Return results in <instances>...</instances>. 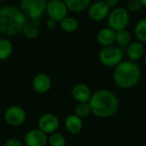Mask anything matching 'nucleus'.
<instances>
[{
  "label": "nucleus",
  "instance_id": "21",
  "mask_svg": "<svg viewBox=\"0 0 146 146\" xmlns=\"http://www.w3.org/2000/svg\"><path fill=\"white\" fill-rule=\"evenodd\" d=\"M132 40V36L129 31L126 29H121L115 32V43L121 47H127Z\"/></svg>",
  "mask_w": 146,
  "mask_h": 146
},
{
  "label": "nucleus",
  "instance_id": "3",
  "mask_svg": "<svg viewBox=\"0 0 146 146\" xmlns=\"http://www.w3.org/2000/svg\"><path fill=\"white\" fill-rule=\"evenodd\" d=\"M142 76L139 65L130 60L122 61L114 70L113 80L115 84L121 89H130L137 86Z\"/></svg>",
  "mask_w": 146,
  "mask_h": 146
},
{
  "label": "nucleus",
  "instance_id": "20",
  "mask_svg": "<svg viewBox=\"0 0 146 146\" xmlns=\"http://www.w3.org/2000/svg\"><path fill=\"white\" fill-rule=\"evenodd\" d=\"M134 35L138 41L146 43V18L139 20L134 27Z\"/></svg>",
  "mask_w": 146,
  "mask_h": 146
},
{
  "label": "nucleus",
  "instance_id": "8",
  "mask_svg": "<svg viewBox=\"0 0 146 146\" xmlns=\"http://www.w3.org/2000/svg\"><path fill=\"white\" fill-rule=\"evenodd\" d=\"M68 9L63 0H49L47 2L45 14L57 23L68 15Z\"/></svg>",
  "mask_w": 146,
  "mask_h": 146
},
{
  "label": "nucleus",
  "instance_id": "9",
  "mask_svg": "<svg viewBox=\"0 0 146 146\" xmlns=\"http://www.w3.org/2000/svg\"><path fill=\"white\" fill-rule=\"evenodd\" d=\"M59 126L60 121L58 117L51 113H45L38 120V128L47 135L56 132L59 128Z\"/></svg>",
  "mask_w": 146,
  "mask_h": 146
},
{
  "label": "nucleus",
  "instance_id": "25",
  "mask_svg": "<svg viewBox=\"0 0 146 146\" xmlns=\"http://www.w3.org/2000/svg\"><path fill=\"white\" fill-rule=\"evenodd\" d=\"M142 7L143 6L139 0H130L127 2V9L129 13H137L141 9Z\"/></svg>",
  "mask_w": 146,
  "mask_h": 146
},
{
  "label": "nucleus",
  "instance_id": "33",
  "mask_svg": "<svg viewBox=\"0 0 146 146\" xmlns=\"http://www.w3.org/2000/svg\"><path fill=\"white\" fill-rule=\"evenodd\" d=\"M1 1H3V0H0V2H1Z\"/></svg>",
  "mask_w": 146,
  "mask_h": 146
},
{
  "label": "nucleus",
  "instance_id": "26",
  "mask_svg": "<svg viewBox=\"0 0 146 146\" xmlns=\"http://www.w3.org/2000/svg\"><path fill=\"white\" fill-rule=\"evenodd\" d=\"M3 146H24L23 144L17 139H7Z\"/></svg>",
  "mask_w": 146,
  "mask_h": 146
},
{
  "label": "nucleus",
  "instance_id": "27",
  "mask_svg": "<svg viewBox=\"0 0 146 146\" xmlns=\"http://www.w3.org/2000/svg\"><path fill=\"white\" fill-rule=\"evenodd\" d=\"M104 2L106 3V4L110 7V9L117 7L118 3H119V0H104Z\"/></svg>",
  "mask_w": 146,
  "mask_h": 146
},
{
  "label": "nucleus",
  "instance_id": "32",
  "mask_svg": "<svg viewBox=\"0 0 146 146\" xmlns=\"http://www.w3.org/2000/svg\"><path fill=\"white\" fill-rule=\"evenodd\" d=\"M123 1H126V2H128V1H130V0H123Z\"/></svg>",
  "mask_w": 146,
  "mask_h": 146
},
{
  "label": "nucleus",
  "instance_id": "12",
  "mask_svg": "<svg viewBox=\"0 0 146 146\" xmlns=\"http://www.w3.org/2000/svg\"><path fill=\"white\" fill-rule=\"evenodd\" d=\"M32 85L36 92L39 94H44L48 92L51 87V79L47 74L39 73L34 76Z\"/></svg>",
  "mask_w": 146,
  "mask_h": 146
},
{
  "label": "nucleus",
  "instance_id": "17",
  "mask_svg": "<svg viewBox=\"0 0 146 146\" xmlns=\"http://www.w3.org/2000/svg\"><path fill=\"white\" fill-rule=\"evenodd\" d=\"M68 9L73 12H82L88 9L92 0H63Z\"/></svg>",
  "mask_w": 146,
  "mask_h": 146
},
{
  "label": "nucleus",
  "instance_id": "16",
  "mask_svg": "<svg viewBox=\"0 0 146 146\" xmlns=\"http://www.w3.org/2000/svg\"><path fill=\"white\" fill-rule=\"evenodd\" d=\"M64 125L66 130L69 133L73 135H77L81 132L83 128V121L82 118L79 117L75 114H72L65 119Z\"/></svg>",
  "mask_w": 146,
  "mask_h": 146
},
{
  "label": "nucleus",
  "instance_id": "14",
  "mask_svg": "<svg viewBox=\"0 0 146 146\" xmlns=\"http://www.w3.org/2000/svg\"><path fill=\"white\" fill-rule=\"evenodd\" d=\"M145 50L143 43L139 41H133L131 42L127 46V55L128 57V60L132 62H137L140 59H142L145 56Z\"/></svg>",
  "mask_w": 146,
  "mask_h": 146
},
{
  "label": "nucleus",
  "instance_id": "31",
  "mask_svg": "<svg viewBox=\"0 0 146 146\" xmlns=\"http://www.w3.org/2000/svg\"><path fill=\"white\" fill-rule=\"evenodd\" d=\"M94 2H99V1H104V0H93Z\"/></svg>",
  "mask_w": 146,
  "mask_h": 146
},
{
  "label": "nucleus",
  "instance_id": "15",
  "mask_svg": "<svg viewBox=\"0 0 146 146\" xmlns=\"http://www.w3.org/2000/svg\"><path fill=\"white\" fill-rule=\"evenodd\" d=\"M97 41L103 47L114 45L115 43V31L109 27L102 28L97 34Z\"/></svg>",
  "mask_w": 146,
  "mask_h": 146
},
{
  "label": "nucleus",
  "instance_id": "18",
  "mask_svg": "<svg viewBox=\"0 0 146 146\" xmlns=\"http://www.w3.org/2000/svg\"><path fill=\"white\" fill-rule=\"evenodd\" d=\"M60 28L65 33H74L79 27V21L73 16H66L59 22Z\"/></svg>",
  "mask_w": 146,
  "mask_h": 146
},
{
  "label": "nucleus",
  "instance_id": "1",
  "mask_svg": "<svg viewBox=\"0 0 146 146\" xmlns=\"http://www.w3.org/2000/svg\"><path fill=\"white\" fill-rule=\"evenodd\" d=\"M92 113L99 118H110L116 115L120 108L118 98L112 92L100 89L92 93L88 102Z\"/></svg>",
  "mask_w": 146,
  "mask_h": 146
},
{
  "label": "nucleus",
  "instance_id": "22",
  "mask_svg": "<svg viewBox=\"0 0 146 146\" xmlns=\"http://www.w3.org/2000/svg\"><path fill=\"white\" fill-rule=\"evenodd\" d=\"M21 33L24 34V36L27 38L33 39L36 38L39 34V29L37 25H35L33 22H27L24 26Z\"/></svg>",
  "mask_w": 146,
  "mask_h": 146
},
{
  "label": "nucleus",
  "instance_id": "29",
  "mask_svg": "<svg viewBox=\"0 0 146 146\" xmlns=\"http://www.w3.org/2000/svg\"><path fill=\"white\" fill-rule=\"evenodd\" d=\"M139 1H140V3H141L142 6H143V7H145L146 8V0H139Z\"/></svg>",
  "mask_w": 146,
  "mask_h": 146
},
{
  "label": "nucleus",
  "instance_id": "6",
  "mask_svg": "<svg viewBox=\"0 0 146 146\" xmlns=\"http://www.w3.org/2000/svg\"><path fill=\"white\" fill-rule=\"evenodd\" d=\"M123 56L124 55L121 49L114 45L104 47L98 54L100 62L110 68H115L120 64L123 61Z\"/></svg>",
  "mask_w": 146,
  "mask_h": 146
},
{
  "label": "nucleus",
  "instance_id": "30",
  "mask_svg": "<svg viewBox=\"0 0 146 146\" xmlns=\"http://www.w3.org/2000/svg\"><path fill=\"white\" fill-rule=\"evenodd\" d=\"M143 58H144V61H145V64H146V52L145 53V56H144V57H143Z\"/></svg>",
  "mask_w": 146,
  "mask_h": 146
},
{
  "label": "nucleus",
  "instance_id": "2",
  "mask_svg": "<svg viewBox=\"0 0 146 146\" xmlns=\"http://www.w3.org/2000/svg\"><path fill=\"white\" fill-rule=\"evenodd\" d=\"M27 18L20 8L13 5H5L0 8V33L7 36L19 34Z\"/></svg>",
  "mask_w": 146,
  "mask_h": 146
},
{
  "label": "nucleus",
  "instance_id": "5",
  "mask_svg": "<svg viewBox=\"0 0 146 146\" xmlns=\"http://www.w3.org/2000/svg\"><path fill=\"white\" fill-rule=\"evenodd\" d=\"M107 22L109 27L115 32L126 29L130 22V14L123 7H115L110 9L107 17Z\"/></svg>",
  "mask_w": 146,
  "mask_h": 146
},
{
  "label": "nucleus",
  "instance_id": "7",
  "mask_svg": "<svg viewBox=\"0 0 146 146\" xmlns=\"http://www.w3.org/2000/svg\"><path fill=\"white\" fill-rule=\"evenodd\" d=\"M3 119L8 125L11 127H19L26 121L27 113L21 107L12 105L4 111Z\"/></svg>",
  "mask_w": 146,
  "mask_h": 146
},
{
  "label": "nucleus",
  "instance_id": "13",
  "mask_svg": "<svg viewBox=\"0 0 146 146\" xmlns=\"http://www.w3.org/2000/svg\"><path fill=\"white\" fill-rule=\"evenodd\" d=\"M71 95L78 103H88L92 93L88 86L83 83H78L73 86L71 90Z\"/></svg>",
  "mask_w": 146,
  "mask_h": 146
},
{
  "label": "nucleus",
  "instance_id": "10",
  "mask_svg": "<svg viewBox=\"0 0 146 146\" xmlns=\"http://www.w3.org/2000/svg\"><path fill=\"white\" fill-rule=\"evenodd\" d=\"M110 12V9L104 1L94 2L91 3L87 9L89 18L94 21H102L107 19Z\"/></svg>",
  "mask_w": 146,
  "mask_h": 146
},
{
  "label": "nucleus",
  "instance_id": "24",
  "mask_svg": "<svg viewBox=\"0 0 146 146\" xmlns=\"http://www.w3.org/2000/svg\"><path fill=\"white\" fill-rule=\"evenodd\" d=\"M74 114L80 118H85L91 115L92 110L89 103H79L74 109Z\"/></svg>",
  "mask_w": 146,
  "mask_h": 146
},
{
  "label": "nucleus",
  "instance_id": "28",
  "mask_svg": "<svg viewBox=\"0 0 146 146\" xmlns=\"http://www.w3.org/2000/svg\"><path fill=\"white\" fill-rule=\"evenodd\" d=\"M56 24H57V22H56V21L50 19V18H48V20L46 21V27H47L49 29H53V28H55L56 26Z\"/></svg>",
  "mask_w": 146,
  "mask_h": 146
},
{
  "label": "nucleus",
  "instance_id": "19",
  "mask_svg": "<svg viewBox=\"0 0 146 146\" xmlns=\"http://www.w3.org/2000/svg\"><path fill=\"white\" fill-rule=\"evenodd\" d=\"M13 53V44L8 38H0V61L7 60Z\"/></svg>",
  "mask_w": 146,
  "mask_h": 146
},
{
  "label": "nucleus",
  "instance_id": "4",
  "mask_svg": "<svg viewBox=\"0 0 146 146\" xmlns=\"http://www.w3.org/2000/svg\"><path fill=\"white\" fill-rule=\"evenodd\" d=\"M48 0H21V10L31 22L39 25L40 19L46 13Z\"/></svg>",
  "mask_w": 146,
  "mask_h": 146
},
{
  "label": "nucleus",
  "instance_id": "11",
  "mask_svg": "<svg viewBox=\"0 0 146 146\" xmlns=\"http://www.w3.org/2000/svg\"><path fill=\"white\" fill-rule=\"evenodd\" d=\"M24 142L27 146H46L48 135L38 128H33L26 133Z\"/></svg>",
  "mask_w": 146,
  "mask_h": 146
},
{
  "label": "nucleus",
  "instance_id": "23",
  "mask_svg": "<svg viewBox=\"0 0 146 146\" xmlns=\"http://www.w3.org/2000/svg\"><path fill=\"white\" fill-rule=\"evenodd\" d=\"M48 144L50 146H66L67 141L63 134L58 132H55L50 134L48 138Z\"/></svg>",
  "mask_w": 146,
  "mask_h": 146
}]
</instances>
